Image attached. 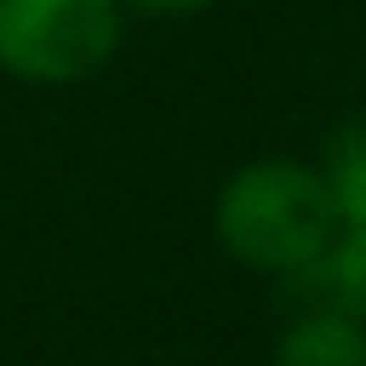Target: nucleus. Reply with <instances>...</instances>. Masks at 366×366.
Returning a JSON list of instances; mask_svg holds the SVG:
<instances>
[{
	"label": "nucleus",
	"instance_id": "f257e3e1",
	"mask_svg": "<svg viewBox=\"0 0 366 366\" xmlns=\"http://www.w3.org/2000/svg\"><path fill=\"white\" fill-rule=\"evenodd\" d=\"M212 229H217V246L234 263L286 280L309 257L326 252V240L337 234V206H332L320 166H309V160H252L217 189Z\"/></svg>",
	"mask_w": 366,
	"mask_h": 366
},
{
	"label": "nucleus",
	"instance_id": "7ed1b4c3",
	"mask_svg": "<svg viewBox=\"0 0 366 366\" xmlns=\"http://www.w3.org/2000/svg\"><path fill=\"white\" fill-rule=\"evenodd\" d=\"M292 297L303 303L297 315H366V229H343L326 240L320 257H309L297 274H286Z\"/></svg>",
	"mask_w": 366,
	"mask_h": 366
},
{
	"label": "nucleus",
	"instance_id": "f03ea898",
	"mask_svg": "<svg viewBox=\"0 0 366 366\" xmlns=\"http://www.w3.org/2000/svg\"><path fill=\"white\" fill-rule=\"evenodd\" d=\"M120 46V0H0V74L74 86Z\"/></svg>",
	"mask_w": 366,
	"mask_h": 366
},
{
	"label": "nucleus",
	"instance_id": "20e7f679",
	"mask_svg": "<svg viewBox=\"0 0 366 366\" xmlns=\"http://www.w3.org/2000/svg\"><path fill=\"white\" fill-rule=\"evenodd\" d=\"M274 366H366V326L349 315H297L274 343Z\"/></svg>",
	"mask_w": 366,
	"mask_h": 366
},
{
	"label": "nucleus",
	"instance_id": "39448f33",
	"mask_svg": "<svg viewBox=\"0 0 366 366\" xmlns=\"http://www.w3.org/2000/svg\"><path fill=\"white\" fill-rule=\"evenodd\" d=\"M320 177L332 189V206H337V223L343 229H366V120L343 126L320 160Z\"/></svg>",
	"mask_w": 366,
	"mask_h": 366
},
{
	"label": "nucleus",
	"instance_id": "423d86ee",
	"mask_svg": "<svg viewBox=\"0 0 366 366\" xmlns=\"http://www.w3.org/2000/svg\"><path fill=\"white\" fill-rule=\"evenodd\" d=\"M212 0H120V11H143V17H189L206 11Z\"/></svg>",
	"mask_w": 366,
	"mask_h": 366
}]
</instances>
